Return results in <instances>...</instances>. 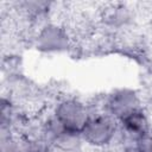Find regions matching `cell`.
<instances>
[{
  "label": "cell",
  "mask_w": 152,
  "mask_h": 152,
  "mask_svg": "<svg viewBox=\"0 0 152 152\" xmlns=\"http://www.w3.org/2000/svg\"><path fill=\"white\" fill-rule=\"evenodd\" d=\"M91 114L93 112L88 104L77 97L68 96L56 102L51 115L63 131L81 134Z\"/></svg>",
  "instance_id": "1"
},
{
  "label": "cell",
  "mask_w": 152,
  "mask_h": 152,
  "mask_svg": "<svg viewBox=\"0 0 152 152\" xmlns=\"http://www.w3.org/2000/svg\"><path fill=\"white\" fill-rule=\"evenodd\" d=\"M138 144L140 145V147L142 148L144 152H152V133L147 137H145L144 139L139 140Z\"/></svg>",
  "instance_id": "7"
},
{
  "label": "cell",
  "mask_w": 152,
  "mask_h": 152,
  "mask_svg": "<svg viewBox=\"0 0 152 152\" xmlns=\"http://www.w3.org/2000/svg\"><path fill=\"white\" fill-rule=\"evenodd\" d=\"M119 152H144L138 142H124Z\"/></svg>",
  "instance_id": "6"
},
{
  "label": "cell",
  "mask_w": 152,
  "mask_h": 152,
  "mask_svg": "<svg viewBox=\"0 0 152 152\" xmlns=\"http://www.w3.org/2000/svg\"><path fill=\"white\" fill-rule=\"evenodd\" d=\"M71 38L64 26L46 24L37 33L36 48L43 52H62L69 49Z\"/></svg>",
  "instance_id": "4"
},
{
  "label": "cell",
  "mask_w": 152,
  "mask_h": 152,
  "mask_svg": "<svg viewBox=\"0 0 152 152\" xmlns=\"http://www.w3.org/2000/svg\"><path fill=\"white\" fill-rule=\"evenodd\" d=\"M119 131L126 142H138L151 134V121L142 108L135 109L118 120Z\"/></svg>",
  "instance_id": "3"
},
{
  "label": "cell",
  "mask_w": 152,
  "mask_h": 152,
  "mask_svg": "<svg viewBox=\"0 0 152 152\" xmlns=\"http://www.w3.org/2000/svg\"><path fill=\"white\" fill-rule=\"evenodd\" d=\"M139 108L142 107L140 104V97L135 90L118 89L107 96L103 110L119 120L126 114Z\"/></svg>",
  "instance_id": "5"
},
{
  "label": "cell",
  "mask_w": 152,
  "mask_h": 152,
  "mask_svg": "<svg viewBox=\"0 0 152 152\" xmlns=\"http://www.w3.org/2000/svg\"><path fill=\"white\" fill-rule=\"evenodd\" d=\"M119 133V122L109 113L101 110L91 114L81 133L83 142L93 148H106L110 146Z\"/></svg>",
  "instance_id": "2"
}]
</instances>
